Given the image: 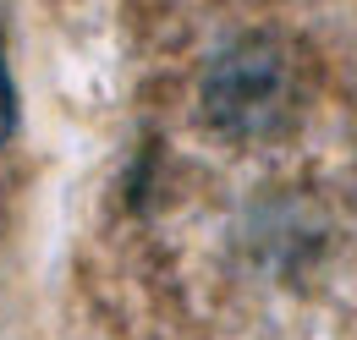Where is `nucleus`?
I'll list each match as a JSON object with an SVG mask.
<instances>
[{
  "label": "nucleus",
  "mask_w": 357,
  "mask_h": 340,
  "mask_svg": "<svg viewBox=\"0 0 357 340\" xmlns=\"http://www.w3.org/2000/svg\"><path fill=\"white\" fill-rule=\"evenodd\" d=\"M303 105V72L291 44L248 33L220 49L204 72V110L231 137H275Z\"/></svg>",
  "instance_id": "nucleus-1"
}]
</instances>
